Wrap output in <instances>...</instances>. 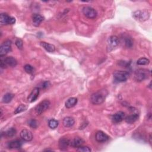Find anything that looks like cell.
<instances>
[{
	"instance_id": "cell-16",
	"label": "cell",
	"mask_w": 152,
	"mask_h": 152,
	"mask_svg": "<svg viewBox=\"0 0 152 152\" xmlns=\"http://www.w3.org/2000/svg\"><path fill=\"white\" fill-rule=\"evenodd\" d=\"M84 142V141L81 138L76 137L73 140L70 141V145L72 146V147L78 148V147L81 146Z\"/></svg>"
},
{
	"instance_id": "cell-29",
	"label": "cell",
	"mask_w": 152,
	"mask_h": 152,
	"mask_svg": "<svg viewBox=\"0 0 152 152\" xmlns=\"http://www.w3.org/2000/svg\"><path fill=\"white\" fill-rule=\"evenodd\" d=\"M24 69L25 71L28 74H32L34 72V68L29 64H26V65H24Z\"/></svg>"
},
{
	"instance_id": "cell-23",
	"label": "cell",
	"mask_w": 152,
	"mask_h": 152,
	"mask_svg": "<svg viewBox=\"0 0 152 152\" xmlns=\"http://www.w3.org/2000/svg\"><path fill=\"white\" fill-rule=\"evenodd\" d=\"M16 132L17 131L14 128H10L4 132V134L7 137H12L16 134Z\"/></svg>"
},
{
	"instance_id": "cell-8",
	"label": "cell",
	"mask_w": 152,
	"mask_h": 152,
	"mask_svg": "<svg viewBox=\"0 0 152 152\" xmlns=\"http://www.w3.org/2000/svg\"><path fill=\"white\" fill-rule=\"evenodd\" d=\"M83 12L84 15L90 19L95 18L97 15V11L92 7L86 6L83 8Z\"/></svg>"
},
{
	"instance_id": "cell-2",
	"label": "cell",
	"mask_w": 152,
	"mask_h": 152,
	"mask_svg": "<svg viewBox=\"0 0 152 152\" xmlns=\"http://www.w3.org/2000/svg\"><path fill=\"white\" fill-rule=\"evenodd\" d=\"M150 71L147 69H138L134 73V78L137 81H142L148 78Z\"/></svg>"
},
{
	"instance_id": "cell-10",
	"label": "cell",
	"mask_w": 152,
	"mask_h": 152,
	"mask_svg": "<svg viewBox=\"0 0 152 152\" xmlns=\"http://www.w3.org/2000/svg\"><path fill=\"white\" fill-rule=\"evenodd\" d=\"M108 46L107 48L109 49V51L113 49L114 48L117 46L119 43V40L118 37L116 36H112L108 39Z\"/></svg>"
},
{
	"instance_id": "cell-17",
	"label": "cell",
	"mask_w": 152,
	"mask_h": 152,
	"mask_svg": "<svg viewBox=\"0 0 152 152\" xmlns=\"http://www.w3.org/2000/svg\"><path fill=\"white\" fill-rule=\"evenodd\" d=\"M43 20L44 18L43 16L38 14H34L32 17L33 24L36 27H38L40 24V23L43 21Z\"/></svg>"
},
{
	"instance_id": "cell-13",
	"label": "cell",
	"mask_w": 152,
	"mask_h": 152,
	"mask_svg": "<svg viewBox=\"0 0 152 152\" xmlns=\"http://www.w3.org/2000/svg\"><path fill=\"white\" fill-rule=\"evenodd\" d=\"M20 137L26 141H30L33 139V134L31 132L27 129H24L20 132Z\"/></svg>"
},
{
	"instance_id": "cell-21",
	"label": "cell",
	"mask_w": 152,
	"mask_h": 152,
	"mask_svg": "<svg viewBox=\"0 0 152 152\" xmlns=\"http://www.w3.org/2000/svg\"><path fill=\"white\" fill-rule=\"evenodd\" d=\"M77 103V99L75 97H70L65 102V107L68 109L74 107Z\"/></svg>"
},
{
	"instance_id": "cell-32",
	"label": "cell",
	"mask_w": 152,
	"mask_h": 152,
	"mask_svg": "<svg viewBox=\"0 0 152 152\" xmlns=\"http://www.w3.org/2000/svg\"><path fill=\"white\" fill-rule=\"evenodd\" d=\"M15 43L18 49H22L23 46V42L21 39L17 38L15 42Z\"/></svg>"
},
{
	"instance_id": "cell-18",
	"label": "cell",
	"mask_w": 152,
	"mask_h": 152,
	"mask_svg": "<svg viewBox=\"0 0 152 152\" xmlns=\"http://www.w3.org/2000/svg\"><path fill=\"white\" fill-rule=\"evenodd\" d=\"M21 146H22V142L19 140H12V141L9 142L8 144V147L10 148H12V149L19 148Z\"/></svg>"
},
{
	"instance_id": "cell-11",
	"label": "cell",
	"mask_w": 152,
	"mask_h": 152,
	"mask_svg": "<svg viewBox=\"0 0 152 152\" xmlns=\"http://www.w3.org/2000/svg\"><path fill=\"white\" fill-rule=\"evenodd\" d=\"M125 118V113L122 111H119L113 115L112 117V121L113 123L117 124L122 122Z\"/></svg>"
},
{
	"instance_id": "cell-27",
	"label": "cell",
	"mask_w": 152,
	"mask_h": 152,
	"mask_svg": "<svg viewBox=\"0 0 152 152\" xmlns=\"http://www.w3.org/2000/svg\"><path fill=\"white\" fill-rule=\"evenodd\" d=\"M150 63V60L146 58H139L137 61V64L140 65H148Z\"/></svg>"
},
{
	"instance_id": "cell-15",
	"label": "cell",
	"mask_w": 152,
	"mask_h": 152,
	"mask_svg": "<svg viewBox=\"0 0 152 152\" xmlns=\"http://www.w3.org/2000/svg\"><path fill=\"white\" fill-rule=\"evenodd\" d=\"M58 145L60 150H65L70 145V140L66 138H61L59 141Z\"/></svg>"
},
{
	"instance_id": "cell-31",
	"label": "cell",
	"mask_w": 152,
	"mask_h": 152,
	"mask_svg": "<svg viewBox=\"0 0 152 152\" xmlns=\"http://www.w3.org/2000/svg\"><path fill=\"white\" fill-rule=\"evenodd\" d=\"M28 124L29 125V126L30 127H31L33 128H36L38 126L37 122L35 119H30L28 122Z\"/></svg>"
},
{
	"instance_id": "cell-6",
	"label": "cell",
	"mask_w": 152,
	"mask_h": 152,
	"mask_svg": "<svg viewBox=\"0 0 152 152\" xmlns=\"http://www.w3.org/2000/svg\"><path fill=\"white\" fill-rule=\"evenodd\" d=\"M133 16L136 20L141 21H144L148 19L150 17V13L147 10H138L134 12Z\"/></svg>"
},
{
	"instance_id": "cell-5",
	"label": "cell",
	"mask_w": 152,
	"mask_h": 152,
	"mask_svg": "<svg viewBox=\"0 0 152 152\" xmlns=\"http://www.w3.org/2000/svg\"><path fill=\"white\" fill-rule=\"evenodd\" d=\"M50 102L48 100H45L40 102L34 108L35 112L37 115H40L45 112L50 106Z\"/></svg>"
},
{
	"instance_id": "cell-28",
	"label": "cell",
	"mask_w": 152,
	"mask_h": 152,
	"mask_svg": "<svg viewBox=\"0 0 152 152\" xmlns=\"http://www.w3.org/2000/svg\"><path fill=\"white\" fill-rule=\"evenodd\" d=\"M27 109V106L24 104H20L19 106H18L16 109L14 111V114H17V113H20L24 110H26Z\"/></svg>"
},
{
	"instance_id": "cell-4",
	"label": "cell",
	"mask_w": 152,
	"mask_h": 152,
	"mask_svg": "<svg viewBox=\"0 0 152 152\" xmlns=\"http://www.w3.org/2000/svg\"><path fill=\"white\" fill-rule=\"evenodd\" d=\"M129 76V73L125 71H116L113 73L114 79L118 83L126 81Z\"/></svg>"
},
{
	"instance_id": "cell-14",
	"label": "cell",
	"mask_w": 152,
	"mask_h": 152,
	"mask_svg": "<svg viewBox=\"0 0 152 152\" xmlns=\"http://www.w3.org/2000/svg\"><path fill=\"white\" fill-rule=\"evenodd\" d=\"M39 94V87L34 88L27 97L28 102L30 103L34 102L37 99Z\"/></svg>"
},
{
	"instance_id": "cell-33",
	"label": "cell",
	"mask_w": 152,
	"mask_h": 152,
	"mask_svg": "<svg viewBox=\"0 0 152 152\" xmlns=\"http://www.w3.org/2000/svg\"><path fill=\"white\" fill-rule=\"evenodd\" d=\"M49 85H50V83H49V81H45V82H43V83L42 84L40 87H41L42 88H47Z\"/></svg>"
},
{
	"instance_id": "cell-9",
	"label": "cell",
	"mask_w": 152,
	"mask_h": 152,
	"mask_svg": "<svg viewBox=\"0 0 152 152\" xmlns=\"http://www.w3.org/2000/svg\"><path fill=\"white\" fill-rule=\"evenodd\" d=\"M11 49V42L9 40H5L2 43L0 47V56L3 57L7 54Z\"/></svg>"
},
{
	"instance_id": "cell-3",
	"label": "cell",
	"mask_w": 152,
	"mask_h": 152,
	"mask_svg": "<svg viewBox=\"0 0 152 152\" xmlns=\"http://www.w3.org/2000/svg\"><path fill=\"white\" fill-rule=\"evenodd\" d=\"M17 60L12 56L6 57L4 59H2V57H1L0 65L1 68H6L7 66L14 67L17 65Z\"/></svg>"
},
{
	"instance_id": "cell-20",
	"label": "cell",
	"mask_w": 152,
	"mask_h": 152,
	"mask_svg": "<svg viewBox=\"0 0 152 152\" xmlns=\"http://www.w3.org/2000/svg\"><path fill=\"white\" fill-rule=\"evenodd\" d=\"M62 123L65 127L68 128V127L72 126L74 124L75 121L73 118L70 117V116H67V117H65L64 118V119L62 121Z\"/></svg>"
},
{
	"instance_id": "cell-26",
	"label": "cell",
	"mask_w": 152,
	"mask_h": 152,
	"mask_svg": "<svg viewBox=\"0 0 152 152\" xmlns=\"http://www.w3.org/2000/svg\"><path fill=\"white\" fill-rule=\"evenodd\" d=\"M59 122L54 119H51L48 122V125L51 129H55L58 126Z\"/></svg>"
},
{
	"instance_id": "cell-1",
	"label": "cell",
	"mask_w": 152,
	"mask_h": 152,
	"mask_svg": "<svg viewBox=\"0 0 152 152\" xmlns=\"http://www.w3.org/2000/svg\"><path fill=\"white\" fill-rule=\"evenodd\" d=\"M107 94L108 92L105 89L99 90L91 94L90 101L94 104H100L104 101Z\"/></svg>"
},
{
	"instance_id": "cell-25",
	"label": "cell",
	"mask_w": 152,
	"mask_h": 152,
	"mask_svg": "<svg viewBox=\"0 0 152 152\" xmlns=\"http://www.w3.org/2000/svg\"><path fill=\"white\" fill-rule=\"evenodd\" d=\"M124 44L127 48H131L133 45V41L131 37L129 36H125L123 39Z\"/></svg>"
},
{
	"instance_id": "cell-24",
	"label": "cell",
	"mask_w": 152,
	"mask_h": 152,
	"mask_svg": "<svg viewBox=\"0 0 152 152\" xmlns=\"http://www.w3.org/2000/svg\"><path fill=\"white\" fill-rule=\"evenodd\" d=\"M13 97H14V94H11V93H6L5 94H4V96L2 97V102L4 103H10L11 101V100L12 99Z\"/></svg>"
},
{
	"instance_id": "cell-12",
	"label": "cell",
	"mask_w": 152,
	"mask_h": 152,
	"mask_svg": "<svg viewBox=\"0 0 152 152\" xmlns=\"http://www.w3.org/2000/svg\"><path fill=\"white\" fill-rule=\"evenodd\" d=\"M96 140L99 142H104L109 139V137L102 131H97L95 135Z\"/></svg>"
},
{
	"instance_id": "cell-7",
	"label": "cell",
	"mask_w": 152,
	"mask_h": 152,
	"mask_svg": "<svg viewBox=\"0 0 152 152\" xmlns=\"http://www.w3.org/2000/svg\"><path fill=\"white\" fill-rule=\"evenodd\" d=\"M15 23V18L8 15L5 13H1L0 15V23L1 25L13 24Z\"/></svg>"
},
{
	"instance_id": "cell-19",
	"label": "cell",
	"mask_w": 152,
	"mask_h": 152,
	"mask_svg": "<svg viewBox=\"0 0 152 152\" xmlns=\"http://www.w3.org/2000/svg\"><path fill=\"white\" fill-rule=\"evenodd\" d=\"M40 45L49 52H53L55 50V46L52 44L45 42H41Z\"/></svg>"
},
{
	"instance_id": "cell-22",
	"label": "cell",
	"mask_w": 152,
	"mask_h": 152,
	"mask_svg": "<svg viewBox=\"0 0 152 152\" xmlns=\"http://www.w3.org/2000/svg\"><path fill=\"white\" fill-rule=\"evenodd\" d=\"M138 115L137 113H134L125 117V120L126 123L131 124L135 122L138 119Z\"/></svg>"
},
{
	"instance_id": "cell-30",
	"label": "cell",
	"mask_w": 152,
	"mask_h": 152,
	"mask_svg": "<svg viewBox=\"0 0 152 152\" xmlns=\"http://www.w3.org/2000/svg\"><path fill=\"white\" fill-rule=\"evenodd\" d=\"M77 151H80V152H89V151H91V148L87 146H82L81 145L77 148Z\"/></svg>"
}]
</instances>
